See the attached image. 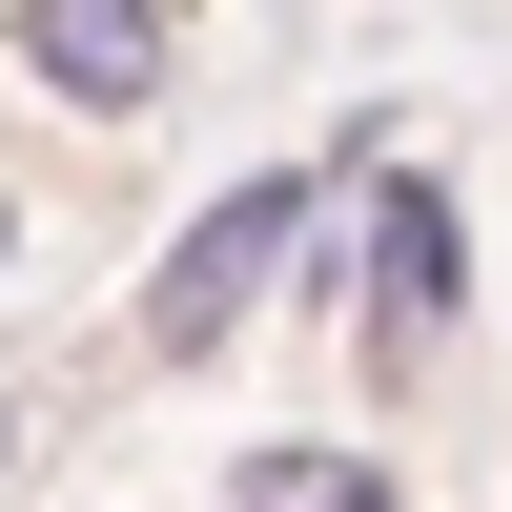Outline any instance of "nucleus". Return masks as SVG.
<instances>
[{
    "label": "nucleus",
    "mask_w": 512,
    "mask_h": 512,
    "mask_svg": "<svg viewBox=\"0 0 512 512\" xmlns=\"http://www.w3.org/2000/svg\"><path fill=\"white\" fill-rule=\"evenodd\" d=\"M349 246H369V369H431V349H451V287H472V246H451V185L369 144V185H349Z\"/></svg>",
    "instance_id": "obj_1"
},
{
    "label": "nucleus",
    "mask_w": 512,
    "mask_h": 512,
    "mask_svg": "<svg viewBox=\"0 0 512 512\" xmlns=\"http://www.w3.org/2000/svg\"><path fill=\"white\" fill-rule=\"evenodd\" d=\"M308 246V185H246V205H205L185 246H164V287H144V369H205L246 308H267V267Z\"/></svg>",
    "instance_id": "obj_2"
},
{
    "label": "nucleus",
    "mask_w": 512,
    "mask_h": 512,
    "mask_svg": "<svg viewBox=\"0 0 512 512\" xmlns=\"http://www.w3.org/2000/svg\"><path fill=\"white\" fill-rule=\"evenodd\" d=\"M0 41H21V82H62V103H164V62H185V21H164V0H21V21H0Z\"/></svg>",
    "instance_id": "obj_3"
},
{
    "label": "nucleus",
    "mask_w": 512,
    "mask_h": 512,
    "mask_svg": "<svg viewBox=\"0 0 512 512\" xmlns=\"http://www.w3.org/2000/svg\"><path fill=\"white\" fill-rule=\"evenodd\" d=\"M226 512H410V492L369 472V451H246V472H226Z\"/></svg>",
    "instance_id": "obj_4"
},
{
    "label": "nucleus",
    "mask_w": 512,
    "mask_h": 512,
    "mask_svg": "<svg viewBox=\"0 0 512 512\" xmlns=\"http://www.w3.org/2000/svg\"><path fill=\"white\" fill-rule=\"evenodd\" d=\"M0 472H21V431H0Z\"/></svg>",
    "instance_id": "obj_5"
},
{
    "label": "nucleus",
    "mask_w": 512,
    "mask_h": 512,
    "mask_svg": "<svg viewBox=\"0 0 512 512\" xmlns=\"http://www.w3.org/2000/svg\"><path fill=\"white\" fill-rule=\"evenodd\" d=\"M0 246H21V205H0Z\"/></svg>",
    "instance_id": "obj_6"
}]
</instances>
